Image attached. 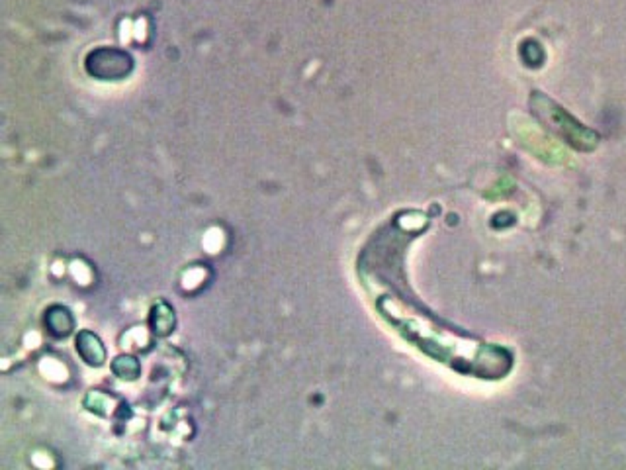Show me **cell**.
<instances>
[{
	"mask_svg": "<svg viewBox=\"0 0 626 470\" xmlns=\"http://www.w3.org/2000/svg\"><path fill=\"white\" fill-rule=\"evenodd\" d=\"M49 329L55 335H67L73 329V318L65 308H51L46 318Z\"/></svg>",
	"mask_w": 626,
	"mask_h": 470,
	"instance_id": "cell-2",
	"label": "cell"
},
{
	"mask_svg": "<svg viewBox=\"0 0 626 470\" xmlns=\"http://www.w3.org/2000/svg\"><path fill=\"white\" fill-rule=\"evenodd\" d=\"M79 353L83 355V359L88 365H102L104 363V347L98 341V337H94L93 333L83 332L79 337V345H76Z\"/></svg>",
	"mask_w": 626,
	"mask_h": 470,
	"instance_id": "cell-1",
	"label": "cell"
}]
</instances>
